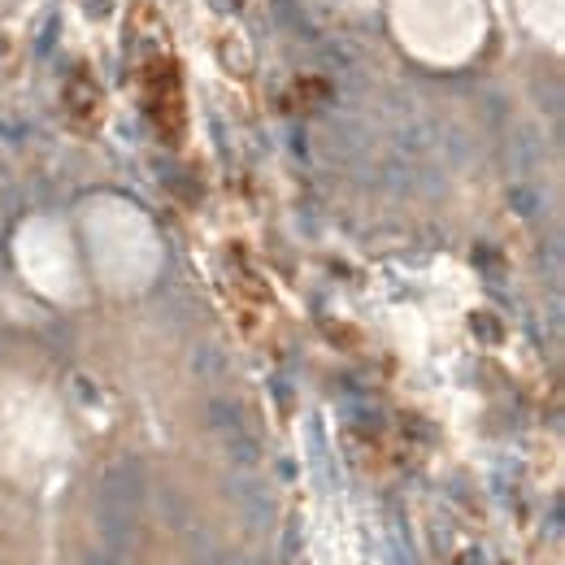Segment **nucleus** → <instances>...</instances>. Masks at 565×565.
<instances>
[{"instance_id": "f257e3e1", "label": "nucleus", "mask_w": 565, "mask_h": 565, "mask_svg": "<svg viewBox=\"0 0 565 565\" xmlns=\"http://www.w3.org/2000/svg\"><path fill=\"white\" fill-rule=\"evenodd\" d=\"M79 248L88 279L113 296L148 292L166 261L152 218L126 196H88L79 205Z\"/></svg>"}, {"instance_id": "f03ea898", "label": "nucleus", "mask_w": 565, "mask_h": 565, "mask_svg": "<svg viewBox=\"0 0 565 565\" xmlns=\"http://www.w3.org/2000/svg\"><path fill=\"white\" fill-rule=\"evenodd\" d=\"M70 461V427L57 396L31 378H0V470L22 487H48Z\"/></svg>"}, {"instance_id": "20e7f679", "label": "nucleus", "mask_w": 565, "mask_h": 565, "mask_svg": "<svg viewBox=\"0 0 565 565\" xmlns=\"http://www.w3.org/2000/svg\"><path fill=\"white\" fill-rule=\"evenodd\" d=\"M13 265H18L22 283L53 305L88 301L92 279L83 265V248H79L75 230L53 214H35L13 230Z\"/></svg>"}, {"instance_id": "7ed1b4c3", "label": "nucleus", "mask_w": 565, "mask_h": 565, "mask_svg": "<svg viewBox=\"0 0 565 565\" xmlns=\"http://www.w3.org/2000/svg\"><path fill=\"white\" fill-rule=\"evenodd\" d=\"M387 22L396 44L436 70H456L487 44V0H392Z\"/></svg>"}, {"instance_id": "423d86ee", "label": "nucleus", "mask_w": 565, "mask_h": 565, "mask_svg": "<svg viewBox=\"0 0 565 565\" xmlns=\"http://www.w3.org/2000/svg\"><path fill=\"white\" fill-rule=\"evenodd\" d=\"M348 4H357V9H365V4H374V0H348Z\"/></svg>"}, {"instance_id": "39448f33", "label": "nucleus", "mask_w": 565, "mask_h": 565, "mask_svg": "<svg viewBox=\"0 0 565 565\" xmlns=\"http://www.w3.org/2000/svg\"><path fill=\"white\" fill-rule=\"evenodd\" d=\"M518 18L531 31V39H540L549 53L565 48V0H518Z\"/></svg>"}]
</instances>
